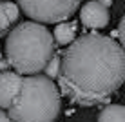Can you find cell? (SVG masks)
I'll return each instance as SVG.
<instances>
[{
  "label": "cell",
  "mask_w": 125,
  "mask_h": 122,
  "mask_svg": "<svg viewBox=\"0 0 125 122\" xmlns=\"http://www.w3.org/2000/svg\"><path fill=\"white\" fill-rule=\"evenodd\" d=\"M125 82V47L105 35L89 33L62 53L58 86L83 108L107 102Z\"/></svg>",
  "instance_id": "cell-1"
},
{
  "label": "cell",
  "mask_w": 125,
  "mask_h": 122,
  "mask_svg": "<svg viewBox=\"0 0 125 122\" xmlns=\"http://www.w3.org/2000/svg\"><path fill=\"white\" fill-rule=\"evenodd\" d=\"M54 42L42 22H22L6 38V56L13 69L22 75H38L51 62Z\"/></svg>",
  "instance_id": "cell-2"
},
{
  "label": "cell",
  "mask_w": 125,
  "mask_h": 122,
  "mask_svg": "<svg viewBox=\"0 0 125 122\" xmlns=\"http://www.w3.org/2000/svg\"><path fill=\"white\" fill-rule=\"evenodd\" d=\"M60 106V93L53 78L38 73L24 77L20 93L7 111L15 122H54Z\"/></svg>",
  "instance_id": "cell-3"
},
{
  "label": "cell",
  "mask_w": 125,
  "mask_h": 122,
  "mask_svg": "<svg viewBox=\"0 0 125 122\" xmlns=\"http://www.w3.org/2000/svg\"><path fill=\"white\" fill-rule=\"evenodd\" d=\"M82 0H16L29 18L42 24L65 22L78 11Z\"/></svg>",
  "instance_id": "cell-4"
},
{
  "label": "cell",
  "mask_w": 125,
  "mask_h": 122,
  "mask_svg": "<svg viewBox=\"0 0 125 122\" xmlns=\"http://www.w3.org/2000/svg\"><path fill=\"white\" fill-rule=\"evenodd\" d=\"M80 20L89 29H102L109 24V7L102 0L87 2L80 11Z\"/></svg>",
  "instance_id": "cell-5"
},
{
  "label": "cell",
  "mask_w": 125,
  "mask_h": 122,
  "mask_svg": "<svg viewBox=\"0 0 125 122\" xmlns=\"http://www.w3.org/2000/svg\"><path fill=\"white\" fill-rule=\"evenodd\" d=\"M24 77L18 71H2L0 75V106L2 109H9L15 102L16 95L20 93Z\"/></svg>",
  "instance_id": "cell-6"
},
{
  "label": "cell",
  "mask_w": 125,
  "mask_h": 122,
  "mask_svg": "<svg viewBox=\"0 0 125 122\" xmlns=\"http://www.w3.org/2000/svg\"><path fill=\"white\" fill-rule=\"evenodd\" d=\"M76 37V24L74 22H58L54 27V40L60 46H71Z\"/></svg>",
  "instance_id": "cell-7"
},
{
  "label": "cell",
  "mask_w": 125,
  "mask_h": 122,
  "mask_svg": "<svg viewBox=\"0 0 125 122\" xmlns=\"http://www.w3.org/2000/svg\"><path fill=\"white\" fill-rule=\"evenodd\" d=\"M98 122H125V106L111 104L98 115Z\"/></svg>",
  "instance_id": "cell-8"
},
{
  "label": "cell",
  "mask_w": 125,
  "mask_h": 122,
  "mask_svg": "<svg viewBox=\"0 0 125 122\" xmlns=\"http://www.w3.org/2000/svg\"><path fill=\"white\" fill-rule=\"evenodd\" d=\"M18 9H20L18 4H13L9 0L2 2V6H0V13H4V15L9 18V22H16V18H18V15H20Z\"/></svg>",
  "instance_id": "cell-9"
},
{
  "label": "cell",
  "mask_w": 125,
  "mask_h": 122,
  "mask_svg": "<svg viewBox=\"0 0 125 122\" xmlns=\"http://www.w3.org/2000/svg\"><path fill=\"white\" fill-rule=\"evenodd\" d=\"M60 68H62V55H54L53 58H51V62L47 64V68L44 69V73L49 78H58L60 77Z\"/></svg>",
  "instance_id": "cell-10"
},
{
  "label": "cell",
  "mask_w": 125,
  "mask_h": 122,
  "mask_svg": "<svg viewBox=\"0 0 125 122\" xmlns=\"http://www.w3.org/2000/svg\"><path fill=\"white\" fill-rule=\"evenodd\" d=\"M118 37H120V42H122V46L125 47V15H123V18L120 20V26H118Z\"/></svg>",
  "instance_id": "cell-11"
},
{
  "label": "cell",
  "mask_w": 125,
  "mask_h": 122,
  "mask_svg": "<svg viewBox=\"0 0 125 122\" xmlns=\"http://www.w3.org/2000/svg\"><path fill=\"white\" fill-rule=\"evenodd\" d=\"M9 18H7L4 13H0V31H2V35H6L7 33V27H9Z\"/></svg>",
  "instance_id": "cell-12"
},
{
  "label": "cell",
  "mask_w": 125,
  "mask_h": 122,
  "mask_svg": "<svg viewBox=\"0 0 125 122\" xmlns=\"http://www.w3.org/2000/svg\"><path fill=\"white\" fill-rule=\"evenodd\" d=\"M0 122H15V120H13L11 117H9V113L2 111V113H0Z\"/></svg>",
  "instance_id": "cell-13"
},
{
  "label": "cell",
  "mask_w": 125,
  "mask_h": 122,
  "mask_svg": "<svg viewBox=\"0 0 125 122\" xmlns=\"http://www.w3.org/2000/svg\"><path fill=\"white\" fill-rule=\"evenodd\" d=\"M102 2H103V4H105V6H107V7H109V6H111V4H113V0H102Z\"/></svg>",
  "instance_id": "cell-14"
},
{
  "label": "cell",
  "mask_w": 125,
  "mask_h": 122,
  "mask_svg": "<svg viewBox=\"0 0 125 122\" xmlns=\"http://www.w3.org/2000/svg\"><path fill=\"white\" fill-rule=\"evenodd\" d=\"M2 2H6V0H2Z\"/></svg>",
  "instance_id": "cell-15"
}]
</instances>
